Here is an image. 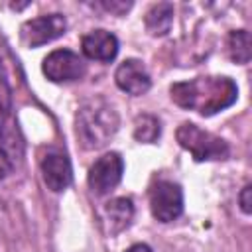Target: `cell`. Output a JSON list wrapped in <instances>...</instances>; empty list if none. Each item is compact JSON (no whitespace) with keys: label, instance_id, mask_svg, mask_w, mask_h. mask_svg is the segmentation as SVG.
<instances>
[{"label":"cell","instance_id":"1","mask_svg":"<svg viewBox=\"0 0 252 252\" xmlns=\"http://www.w3.org/2000/svg\"><path fill=\"white\" fill-rule=\"evenodd\" d=\"M169 94L177 106L195 110L201 116H213L236 102L238 87L230 77L209 75L173 83L169 87Z\"/></svg>","mask_w":252,"mask_h":252},{"label":"cell","instance_id":"2","mask_svg":"<svg viewBox=\"0 0 252 252\" xmlns=\"http://www.w3.org/2000/svg\"><path fill=\"white\" fill-rule=\"evenodd\" d=\"M118 110L104 96L87 98L75 114V132L85 150H98L106 146L118 132Z\"/></svg>","mask_w":252,"mask_h":252},{"label":"cell","instance_id":"3","mask_svg":"<svg viewBox=\"0 0 252 252\" xmlns=\"http://www.w3.org/2000/svg\"><path fill=\"white\" fill-rule=\"evenodd\" d=\"M175 138L183 150H187L195 161H217L226 159L230 154V148L226 140L199 128L193 122H181Z\"/></svg>","mask_w":252,"mask_h":252},{"label":"cell","instance_id":"4","mask_svg":"<svg viewBox=\"0 0 252 252\" xmlns=\"http://www.w3.org/2000/svg\"><path fill=\"white\" fill-rule=\"evenodd\" d=\"M150 211L156 220L171 222L183 213V191L169 179H158L150 187Z\"/></svg>","mask_w":252,"mask_h":252},{"label":"cell","instance_id":"5","mask_svg":"<svg viewBox=\"0 0 252 252\" xmlns=\"http://www.w3.org/2000/svg\"><path fill=\"white\" fill-rule=\"evenodd\" d=\"M67 32V20L61 14H45L26 20L20 26V41L26 47H39Z\"/></svg>","mask_w":252,"mask_h":252},{"label":"cell","instance_id":"6","mask_svg":"<svg viewBox=\"0 0 252 252\" xmlns=\"http://www.w3.org/2000/svg\"><path fill=\"white\" fill-rule=\"evenodd\" d=\"M41 71L53 83H73L85 77L87 65L79 53L71 49H55L43 57Z\"/></svg>","mask_w":252,"mask_h":252},{"label":"cell","instance_id":"7","mask_svg":"<svg viewBox=\"0 0 252 252\" xmlns=\"http://www.w3.org/2000/svg\"><path fill=\"white\" fill-rule=\"evenodd\" d=\"M124 173V159L118 152H108L100 156L89 169L87 181L94 195H106L110 193L122 179Z\"/></svg>","mask_w":252,"mask_h":252},{"label":"cell","instance_id":"8","mask_svg":"<svg viewBox=\"0 0 252 252\" xmlns=\"http://www.w3.org/2000/svg\"><path fill=\"white\" fill-rule=\"evenodd\" d=\"M114 81L116 87L132 96H142L150 91L152 87V79L148 69L144 67L142 61L138 59H124L114 73Z\"/></svg>","mask_w":252,"mask_h":252},{"label":"cell","instance_id":"9","mask_svg":"<svg viewBox=\"0 0 252 252\" xmlns=\"http://www.w3.org/2000/svg\"><path fill=\"white\" fill-rule=\"evenodd\" d=\"M41 175H43V183L51 191H55V193L65 191L73 179V169H71L69 158L61 152L45 154L41 159Z\"/></svg>","mask_w":252,"mask_h":252},{"label":"cell","instance_id":"10","mask_svg":"<svg viewBox=\"0 0 252 252\" xmlns=\"http://www.w3.org/2000/svg\"><path fill=\"white\" fill-rule=\"evenodd\" d=\"M81 51L89 59L110 63L118 53V39L114 33H110L106 30H93L83 35Z\"/></svg>","mask_w":252,"mask_h":252},{"label":"cell","instance_id":"11","mask_svg":"<svg viewBox=\"0 0 252 252\" xmlns=\"http://www.w3.org/2000/svg\"><path fill=\"white\" fill-rule=\"evenodd\" d=\"M104 219L108 222L110 234H118V232L126 230L134 219V203L128 197L110 199L104 205Z\"/></svg>","mask_w":252,"mask_h":252},{"label":"cell","instance_id":"12","mask_svg":"<svg viewBox=\"0 0 252 252\" xmlns=\"http://www.w3.org/2000/svg\"><path fill=\"white\" fill-rule=\"evenodd\" d=\"M173 24V4L169 2H158L150 6V10L144 16V26L154 37H161L171 30Z\"/></svg>","mask_w":252,"mask_h":252},{"label":"cell","instance_id":"13","mask_svg":"<svg viewBox=\"0 0 252 252\" xmlns=\"http://www.w3.org/2000/svg\"><path fill=\"white\" fill-rule=\"evenodd\" d=\"M226 51L234 63L238 65L248 63L250 61V33L246 30L230 32L226 39Z\"/></svg>","mask_w":252,"mask_h":252},{"label":"cell","instance_id":"14","mask_svg":"<svg viewBox=\"0 0 252 252\" xmlns=\"http://www.w3.org/2000/svg\"><path fill=\"white\" fill-rule=\"evenodd\" d=\"M18 156H20V150H16L14 136L0 126V179H4L14 171Z\"/></svg>","mask_w":252,"mask_h":252},{"label":"cell","instance_id":"15","mask_svg":"<svg viewBox=\"0 0 252 252\" xmlns=\"http://www.w3.org/2000/svg\"><path fill=\"white\" fill-rule=\"evenodd\" d=\"M161 134L159 120L154 114H140L134 120V138L140 144H154Z\"/></svg>","mask_w":252,"mask_h":252},{"label":"cell","instance_id":"16","mask_svg":"<svg viewBox=\"0 0 252 252\" xmlns=\"http://www.w3.org/2000/svg\"><path fill=\"white\" fill-rule=\"evenodd\" d=\"M98 6L104 12H110L114 16H124L132 8V2H126V0H102Z\"/></svg>","mask_w":252,"mask_h":252},{"label":"cell","instance_id":"17","mask_svg":"<svg viewBox=\"0 0 252 252\" xmlns=\"http://www.w3.org/2000/svg\"><path fill=\"white\" fill-rule=\"evenodd\" d=\"M250 195H252V187L250 185H244L242 191H240V195H238V205H240V209H242L244 215H250V211H252V199H250Z\"/></svg>","mask_w":252,"mask_h":252},{"label":"cell","instance_id":"18","mask_svg":"<svg viewBox=\"0 0 252 252\" xmlns=\"http://www.w3.org/2000/svg\"><path fill=\"white\" fill-rule=\"evenodd\" d=\"M124 252H154L148 244H132L128 250H124Z\"/></svg>","mask_w":252,"mask_h":252}]
</instances>
